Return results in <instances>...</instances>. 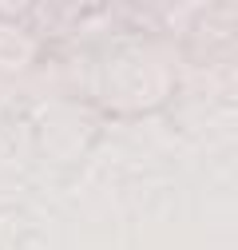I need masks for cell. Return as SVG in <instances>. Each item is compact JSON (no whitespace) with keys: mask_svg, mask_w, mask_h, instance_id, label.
Returning <instances> with one entry per match:
<instances>
[]
</instances>
